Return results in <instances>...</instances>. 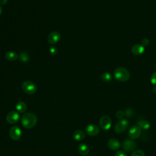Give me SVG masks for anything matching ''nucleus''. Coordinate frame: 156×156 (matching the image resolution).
Returning <instances> with one entry per match:
<instances>
[{"label": "nucleus", "mask_w": 156, "mask_h": 156, "mask_svg": "<svg viewBox=\"0 0 156 156\" xmlns=\"http://www.w3.org/2000/svg\"><path fill=\"white\" fill-rule=\"evenodd\" d=\"M20 115L18 112L16 111L10 112L6 115V121L10 124H15L20 120Z\"/></svg>", "instance_id": "nucleus-8"}, {"label": "nucleus", "mask_w": 156, "mask_h": 156, "mask_svg": "<svg viewBox=\"0 0 156 156\" xmlns=\"http://www.w3.org/2000/svg\"><path fill=\"white\" fill-rule=\"evenodd\" d=\"M37 122V116L31 112L24 114L21 118V124L26 129L33 128Z\"/></svg>", "instance_id": "nucleus-1"}, {"label": "nucleus", "mask_w": 156, "mask_h": 156, "mask_svg": "<svg viewBox=\"0 0 156 156\" xmlns=\"http://www.w3.org/2000/svg\"><path fill=\"white\" fill-rule=\"evenodd\" d=\"M2 7H1V5H0V15H1V14L2 13Z\"/></svg>", "instance_id": "nucleus-30"}, {"label": "nucleus", "mask_w": 156, "mask_h": 156, "mask_svg": "<svg viewBox=\"0 0 156 156\" xmlns=\"http://www.w3.org/2000/svg\"><path fill=\"white\" fill-rule=\"evenodd\" d=\"M78 152L80 155L86 156L89 154L90 147L85 143H80L78 146Z\"/></svg>", "instance_id": "nucleus-14"}, {"label": "nucleus", "mask_w": 156, "mask_h": 156, "mask_svg": "<svg viewBox=\"0 0 156 156\" xmlns=\"http://www.w3.org/2000/svg\"><path fill=\"white\" fill-rule=\"evenodd\" d=\"M49 51L52 55H55L57 53L58 49L55 46H51L49 48Z\"/></svg>", "instance_id": "nucleus-22"}, {"label": "nucleus", "mask_w": 156, "mask_h": 156, "mask_svg": "<svg viewBox=\"0 0 156 156\" xmlns=\"http://www.w3.org/2000/svg\"><path fill=\"white\" fill-rule=\"evenodd\" d=\"M101 79L103 82H109L112 80V76L111 75L110 73H107V72H105V73H104L102 76H101Z\"/></svg>", "instance_id": "nucleus-19"}, {"label": "nucleus", "mask_w": 156, "mask_h": 156, "mask_svg": "<svg viewBox=\"0 0 156 156\" xmlns=\"http://www.w3.org/2000/svg\"><path fill=\"white\" fill-rule=\"evenodd\" d=\"M128 126V121L126 119H122L115 124L114 127L115 132L117 133H121L127 129Z\"/></svg>", "instance_id": "nucleus-4"}, {"label": "nucleus", "mask_w": 156, "mask_h": 156, "mask_svg": "<svg viewBox=\"0 0 156 156\" xmlns=\"http://www.w3.org/2000/svg\"><path fill=\"white\" fill-rule=\"evenodd\" d=\"M151 82L153 84L156 85V72L154 73L151 77Z\"/></svg>", "instance_id": "nucleus-24"}, {"label": "nucleus", "mask_w": 156, "mask_h": 156, "mask_svg": "<svg viewBox=\"0 0 156 156\" xmlns=\"http://www.w3.org/2000/svg\"><path fill=\"white\" fill-rule=\"evenodd\" d=\"M115 156H127V154L124 151H118L116 153Z\"/></svg>", "instance_id": "nucleus-25"}, {"label": "nucleus", "mask_w": 156, "mask_h": 156, "mask_svg": "<svg viewBox=\"0 0 156 156\" xmlns=\"http://www.w3.org/2000/svg\"><path fill=\"white\" fill-rule=\"evenodd\" d=\"M8 0H0V4H5L7 2Z\"/></svg>", "instance_id": "nucleus-28"}, {"label": "nucleus", "mask_w": 156, "mask_h": 156, "mask_svg": "<svg viewBox=\"0 0 156 156\" xmlns=\"http://www.w3.org/2000/svg\"><path fill=\"white\" fill-rule=\"evenodd\" d=\"M145 48L142 44H136L133 45L131 48V52L135 55H140L144 52Z\"/></svg>", "instance_id": "nucleus-13"}, {"label": "nucleus", "mask_w": 156, "mask_h": 156, "mask_svg": "<svg viewBox=\"0 0 156 156\" xmlns=\"http://www.w3.org/2000/svg\"><path fill=\"white\" fill-rule=\"evenodd\" d=\"M20 59L22 62L26 63L29 60V55L27 52L23 51L20 54Z\"/></svg>", "instance_id": "nucleus-20"}, {"label": "nucleus", "mask_w": 156, "mask_h": 156, "mask_svg": "<svg viewBox=\"0 0 156 156\" xmlns=\"http://www.w3.org/2000/svg\"><path fill=\"white\" fill-rule=\"evenodd\" d=\"M85 132L82 130H76L73 133V137L75 140L80 141L85 138Z\"/></svg>", "instance_id": "nucleus-15"}, {"label": "nucleus", "mask_w": 156, "mask_h": 156, "mask_svg": "<svg viewBox=\"0 0 156 156\" xmlns=\"http://www.w3.org/2000/svg\"><path fill=\"white\" fill-rule=\"evenodd\" d=\"M155 68H156V63H155Z\"/></svg>", "instance_id": "nucleus-31"}, {"label": "nucleus", "mask_w": 156, "mask_h": 156, "mask_svg": "<svg viewBox=\"0 0 156 156\" xmlns=\"http://www.w3.org/2000/svg\"><path fill=\"white\" fill-rule=\"evenodd\" d=\"M21 88L23 91L29 95L34 94L37 90V86L35 83L30 81H25L21 85Z\"/></svg>", "instance_id": "nucleus-3"}, {"label": "nucleus", "mask_w": 156, "mask_h": 156, "mask_svg": "<svg viewBox=\"0 0 156 156\" xmlns=\"http://www.w3.org/2000/svg\"><path fill=\"white\" fill-rule=\"evenodd\" d=\"M15 108L18 113H24L27 109V105L24 102L20 101L16 104Z\"/></svg>", "instance_id": "nucleus-17"}, {"label": "nucleus", "mask_w": 156, "mask_h": 156, "mask_svg": "<svg viewBox=\"0 0 156 156\" xmlns=\"http://www.w3.org/2000/svg\"><path fill=\"white\" fill-rule=\"evenodd\" d=\"M124 112H123V111H122V110H119V111H118L117 112H116V118H118V119H122V118L124 117Z\"/></svg>", "instance_id": "nucleus-23"}, {"label": "nucleus", "mask_w": 156, "mask_h": 156, "mask_svg": "<svg viewBox=\"0 0 156 156\" xmlns=\"http://www.w3.org/2000/svg\"><path fill=\"white\" fill-rule=\"evenodd\" d=\"M149 43V40H148V38H144L142 40V45L144 47V46H147Z\"/></svg>", "instance_id": "nucleus-26"}, {"label": "nucleus", "mask_w": 156, "mask_h": 156, "mask_svg": "<svg viewBox=\"0 0 156 156\" xmlns=\"http://www.w3.org/2000/svg\"><path fill=\"white\" fill-rule=\"evenodd\" d=\"M61 38V35L57 31H53L51 32L48 36V41L50 44H55L58 43Z\"/></svg>", "instance_id": "nucleus-11"}, {"label": "nucleus", "mask_w": 156, "mask_h": 156, "mask_svg": "<svg viewBox=\"0 0 156 156\" xmlns=\"http://www.w3.org/2000/svg\"><path fill=\"white\" fill-rule=\"evenodd\" d=\"M137 125L143 130H147L150 128V123L146 120H140Z\"/></svg>", "instance_id": "nucleus-18"}, {"label": "nucleus", "mask_w": 156, "mask_h": 156, "mask_svg": "<svg viewBox=\"0 0 156 156\" xmlns=\"http://www.w3.org/2000/svg\"><path fill=\"white\" fill-rule=\"evenodd\" d=\"M132 112V110L131 108H127L125 111V112H126L125 115L128 116H131L133 115V112Z\"/></svg>", "instance_id": "nucleus-27"}, {"label": "nucleus", "mask_w": 156, "mask_h": 156, "mask_svg": "<svg viewBox=\"0 0 156 156\" xmlns=\"http://www.w3.org/2000/svg\"><path fill=\"white\" fill-rule=\"evenodd\" d=\"M153 91H154L155 93H156V85H155V86L154 87V88H153Z\"/></svg>", "instance_id": "nucleus-29"}, {"label": "nucleus", "mask_w": 156, "mask_h": 156, "mask_svg": "<svg viewBox=\"0 0 156 156\" xmlns=\"http://www.w3.org/2000/svg\"><path fill=\"white\" fill-rule=\"evenodd\" d=\"M107 146L111 150L116 151L120 147L121 144L118 140L115 138H111L107 142Z\"/></svg>", "instance_id": "nucleus-12"}, {"label": "nucleus", "mask_w": 156, "mask_h": 156, "mask_svg": "<svg viewBox=\"0 0 156 156\" xmlns=\"http://www.w3.org/2000/svg\"><path fill=\"white\" fill-rule=\"evenodd\" d=\"M5 57L6 58V60H7L8 61H10V62H13V61H15L18 57V54L15 52H13V51H8L5 53Z\"/></svg>", "instance_id": "nucleus-16"}, {"label": "nucleus", "mask_w": 156, "mask_h": 156, "mask_svg": "<svg viewBox=\"0 0 156 156\" xmlns=\"http://www.w3.org/2000/svg\"><path fill=\"white\" fill-rule=\"evenodd\" d=\"M99 126L101 128L104 130H108L112 126V119L107 116H102L99 120Z\"/></svg>", "instance_id": "nucleus-6"}, {"label": "nucleus", "mask_w": 156, "mask_h": 156, "mask_svg": "<svg viewBox=\"0 0 156 156\" xmlns=\"http://www.w3.org/2000/svg\"><path fill=\"white\" fill-rule=\"evenodd\" d=\"M115 78L119 82L127 81L130 78V73L127 69L123 67L116 68L113 73Z\"/></svg>", "instance_id": "nucleus-2"}, {"label": "nucleus", "mask_w": 156, "mask_h": 156, "mask_svg": "<svg viewBox=\"0 0 156 156\" xmlns=\"http://www.w3.org/2000/svg\"><path fill=\"white\" fill-rule=\"evenodd\" d=\"M136 143L132 140H126L122 143L123 149L127 152H131L135 150Z\"/></svg>", "instance_id": "nucleus-10"}, {"label": "nucleus", "mask_w": 156, "mask_h": 156, "mask_svg": "<svg viewBox=\"0 0 156 156\" xmlns=\"http://www.w3.org/2000/svg\"><path fill=\"white\" fill-rule=\"evenodd\" d=\"M130 156H145V154L142 150L137 149L133 151Z\"/></svg>", "instance_id": "nucleus-21"}, {"label": "nucleus", "mask_w": 156, "mask_h": 156, "mask_svg": "<svg viewBox=\"0 0 156 156\" xmlns=\"http://www.w3.org/2000/svg\"><path fill=\"white\" fill-rule=\"evenodd\" d=\"M9 135L12 140L17 141L20 140L22 136V131L18 126H14L10 129Z\"/></svg>", "instance_id": "nucleus-5"}, {"label": "nucleus", "mask_w": 156, "mask_h": 156, "mask_svg": "<svg viewBox=\"0 0 156 156\" xmlns=\"http://www.w3.org/2000/svg\"><path fill=\"white\" fill-rule=\"evenodd\" d=\"M141 133V129L138 125H134L130 128L128 132V135L131 139L135 140L140 136Z\"/></svg>", "instance_id": "nucleus-7"}, {"label": "nucleus", "mask_w": 156, "mask_h": 156, "mask_svg": "<svg viewBox=\"0 0 156 156\" xmlns=\"http://www.w3.org/2000/svg\"><path fill=\"white\" fill-rule=\"evenodd\" d=\"M85 133L91 136H94L99 133V128L95 124H91L88 125L85 129Z\"/></svg>", "instance_id": "nucleus-9"}]
</instances>
